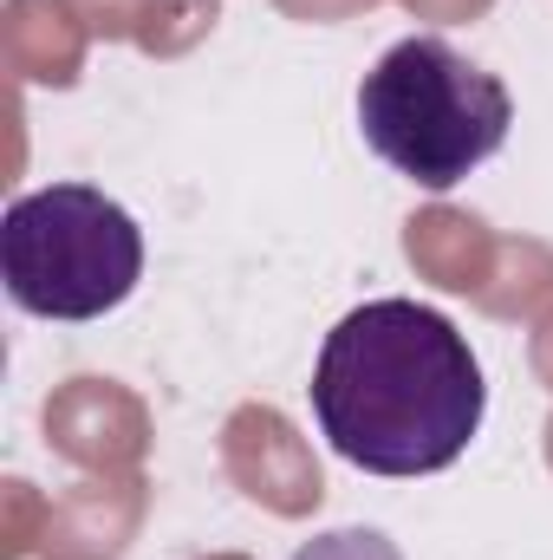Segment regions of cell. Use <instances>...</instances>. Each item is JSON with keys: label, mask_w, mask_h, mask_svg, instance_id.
I'll return each mask as SVG.
<instances>
[{"label": "cell", "mask_w": 553, "mask_h": 560, "mask_svg": "<svg viewBox=\"0 0 553 560\" xmlns=\"http://www.w3.org/2000/svg\"><path fill=\"white\" fill-rule=\"evenodd\" d=\"M313 418L332 456L365 476H436L489 418L482 359L436 306L365 300L319 346Z\"/></svg>", "instance_id": "cell-1"}, {"label": "cell", "mask_w": 553, "mask_h": 560, "mask_svg": "<svg viewBox=\"0 0 553 560\" xmlns=\"http://www.w3.org/2000/svg\"><path fill=\"white\" fill-rule=\"evenodd\" d=\"M515 125V98L495 72L456 52L443 33L398 39L358 85V131L416 189H456L475 176Z\"/></svg>", "instance_id": "cell-2"}, {"label": "cell", "mask_w": 553, "mask_h": 560, "mask_svg": "<svg viewBox=\"0 0 553 560\" xmlns=\"http://www.w3.org/2000/svg\"><path fill=\"white\" fill-rule=\"evenodd\" d=\"M7 300L33 319L85 326L118 313L143 280V229L92 183H46L7 202L0 222Z\"/></svg>", "instance_id": "cell-3"}, {"label": "cell", "mask_w": 553, "mask_h": 560, "mask_svg": "<svg viewBox=\"0 0 553 560\" xmlns=\"http://www.w3.org/2000/svg\"><path fill=\"white\" fill-rule=\"evenodd\" d=\"M293 560H404L378 528H339V535H319V541H306Z\"/></svg>", "instance_id": "cell-4"}]
</instances>
